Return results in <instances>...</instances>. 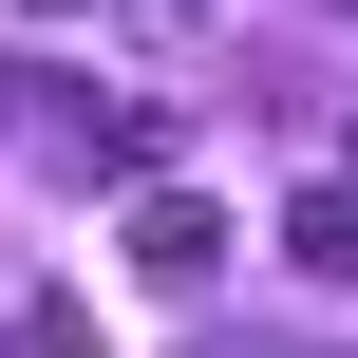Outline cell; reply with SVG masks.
I'll return each instance as SVG.
<instances>
[{
    "label": "cell",
    "instance_id": "obj_1",
    "mask_svg": "<svg viewBox=\"0 0 358 358\" xmlns=\"http://www.w3.org/2000/svg\"><path fill=\"white\" fill-rule=\"evenodd\" d=\"M132 283L208 302V283H227V208H208V189H151V208H132Z\"/></svg>",
    "mask_w": 358,
    "mask_h": 358
},
{
    "label": "cell",
    "instance_id": "obj_2",
    "mask_svg": "<svg viewBox=\"0 0 358 358\" xmlns=\"http://www.w3.org/2000/svg\"><path fill=\"white\" fill-rule=\"evenodd\" d=\"M283 264H302V283H358V189H340V170L283 208Z\"/></svg>",
    "mask_w": 358,
    "mask_h": 358
},
{
    "label": "cell",
    "instance_id": "obj_3",
    "mask_svg": "<svg viewBox=\"0 0 358 358\" xmlns=\"http://www.w3.org/2000/svg\"><path fill=\"white\" fill-rule=\"evenodd\" d=\"M0 358H94V302H57V283H38V302L0 321Z\"/></svg>",
    "mask_w": 358,
    "mask_h": 358
},
{
    "label": "cell",
    "instance_id": "obj_4",
    "mask_svg": "<svg viewBox=\"0 0 358 358\" xmlns=\"http://www.w3.org/2000/svg\"><path fill=\"white\" fill-rule=\"evenodd\" d=\"M19 113H38V94H19V57H0V132H19Z\"/></svg>",
    "mask_w": 358,
    "mask_h": 358
},
{
    "label": "cell",
    "instance_id": "obj_5",
    "mask_svg": "<svg viewBox=\"0 0 358 358\" xmlns=\"http://www.w3.org/2000/svg\"><path fill=\"white\" fill-rule=\"evenodd\" d=\"M113 19H208V0H113Z\"/></svg>",
    "mask_w": 358,
    "mask_h": 358
},
{
    "label": "cell",
    "instance_id": "obj_6",
    "mask_svg": "<svg viewBox=\"0 0 358 358\" xmlns=\"http://www.w3.org/2000/svg\"><path fill=\"white\" fill-rule=\"evenodd\" d=\"M19 19H113V0H19Z\"/></svg>",
    "mask_w": 358,
    "mask_h": 358
},
{
    "label": "cell",
    "instance_id": "obj_7",
    "mask_svg": "<svg viewBox=\"0 0 358 358\" xmlns=\"http://www.w3.org/2000/svg\"><path fill=\"white\" fill-rule=\"evenodd\" d=\"M245 358H340V340H245Z\"/></svg>",
    "mask_w": 358,
    "mask_h": 358
},
{
    "label": "cell",
    "instance_id": "obj_8",
    "mask_svg": "<svg viewBox=\"0 0 358 358\" xmlns=\"http://www.w3.org/2000/svg\"><path fill=\"white\" fill-rule=\"evenodd\" d=\"M340 189H358V170H340Z\"/></svg>",
    "mask_w": 358,
    "mask_h": 358
}]
</instances>
